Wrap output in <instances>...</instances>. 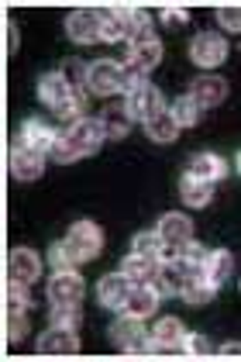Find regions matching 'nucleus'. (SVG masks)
I'll use <instances>...</instances> for the list:
<instances>
[{
	"mask_svg": "<svg viewBox=\"0 0 241 362\" xmlns=\"http://www.w3.org/2000/svg\"><path fill=\"white\" fill-rule=\"evenodd\" d=\"M66 242H69V249L76 252L80 262H90V259H97L100 249H104V231H100L93 221H76L69 228Z\"/></svg>",
	"mask_w": 241,
	"mask_h": 362,
	"instance_id": "nucleus-5",
	"label": "nucleus"
},
{
	"mask_svg": "<svg viewBox=\"0 0 241 362\" xmlns=\"http://www.w3.org/2000/svg\"><path fill=\"white\" fill-rule=\"evenodd\" d=\"M159 21L162 25H169V28H180L183 21H189V11L183 4H162L159 7Z\"/></svg>",
	"mask_w": 241,
	"mask_h": 362,
	"instance_id": "nucleus-38",
	"label": "nucleus"
},
{
	"mask_svg": "<svg viewBox=\"0 0 241 362\" xmlns=\"http://www.w3.org/2000/svg\"><path fill=\"white\" fill-rule=\"evenodd\" d=\"M217 21L224 31H241V4H221L217 7Z\"/></svg>",
	"mask_w": 241,
	"mask_h": 362,
	"instance_id": "nucleus-39",
	"label": "nucleus"
},
{
	"mask_svg": "<svg viewBox=\"0 0 241 362\" xmlns=\"http://www.w3.org/2000/svg\"><path fill=\"white\" fill-rule=\"evenodd\" d=\"M42 276V259L35 249H11L7 255V279L14 283H35Z\"/></svg>",
	"mask_w": 241,
	"mask_h": 362,
	"instance_id": "nucleus-11",
	"label": "nucleus"
},
{
	"mask_svg": "<svg viewBox=\"0 0 241 362\" xmlns=\"http://www.w3.org/2000/svg\"><path fill=\"white\" fill-rule=\"evenodd\" d=\"M38 352L42 356H76L80 352V338L76 332H66V328H49V332L38 338Z\"/></svg>",
	"mask_w": 241,
	"mask_h": 362,
	"instance_id": "nucleus-16",
	"label": "nucleus"
},
{
	"mask_svg": "<svg viewBox=\"0 0 241 362\" xmlns=\"http://www.w3.org/2000/svg\"><path fill=\"white\" fill-rule=\"evenodd\" d=\"M172 255H180V259H187V262H193V266H200V262H204V255H207V249H204V245H196V242L189 238V242H183V245H176Z\"/></svg>",
	"mask_w": 241,
	"mask_h": 362,
	"instance_id": "nucleus-40",
	"label": "nucleus"
},
{
	"mask_svg": "<svg viewBox=\"0 0 241 362\" xmlns=\"http://www.w3.org/2000/svg\"><path fill=\"white\" fill-rule=\"evenodd\" d=\"M141 35H152V18L145 7H128V45Z\"/></svg>",
	"mask_w": 241,
	"mask_h": 362,
	"instance_id": "nucleus-34",
	"label": "nucleus"
},
{
	"mask_svg": "<svg viewBox=\"0 0 241 362\" xmlns=\"http://www.w3.org/2000/svg\"><path fill=\"white\" fill-rule=\"evenodd\" d=\"M152 341H155V356H176V352H183L187 332L176 317H162L152 328Z\"/></svg>",
	"mask_w": 241,
	"mask_h": 362,
	"instance_id": "nucleus-10",
	"label": "nucleus"
},
{
	"mask_svg": "<svg viewBox=\"0 0 241 362\" xmlns=\"http://www.w3.org/2000/svg\"><path fill=\"white\" fill-rule=\"evenodd\" d=\"M97 18H100V38H104V42L128 38V7H124V4L97 7Z\"/></svg>",
	"mask_w": 241,
	"mask_h": 362,
	"instance_id": "nucleus-14",
	"label": "nucleus"
},
{
	"mask_svg": "<svg viewBox=\"0 0 241 362\" xmlns=\"http://www.w3.org/2000/svg\"><path fill=\"white\" fill-rule=\"evenodd\" d=\"M187 176H196V180H204V183H221V180L228 176V163H224L221 156L204 152V156H193V163L187 166Z\"/></svg>",
	"mask_w": 241,
	"mask_h": 362,
	"instance_id": "nucleus-21",
	"label": "nucleus"
},
{
	"mask_svg": "<svg viewBox=\"0 0 241 362\" xmlns=\"http://www.w3.org/2000/svg\"><path fill=\"white\" fill-rule=\"evenodd\" d=\"M104 132H107V139H124L128 132H131V111L124 107V104H114V107H107L104 111Z\"/></svg>",
	"mask_w": 241,
	"mask_h": 362,
	"instance_id": "nucleus-26",
	"label": "nucleus"
},
{
	"mask_svg": "<svg viewBox=\"0 0 241 362\" xmlns=\"http://www.w3.org/2000/svg\"><path fill=\"white\" fill-rule=\"evenodd\" d=\"M86 90L97 93V97L117 93V90H121V62H114V59H97V62H90Z\"/></svg>",
	"mask_w": 241,
	"mask_h": 362,
	"instance_id": "nucleus-7",
	"label": "nucleus"
},
{
	"mask_svg": "<svg viewBox=\"0 0 241 362\" xmlns=\"http://www.w3.org/2000/svg\"><path fill=\"white\" fill-rule=\"evenodd\" d=\"M73 93V83L62 76V73H45L42 80H38V100L42 104H49V107H62L66 104V97Z\"/></svg>",
	"mask_w": 241,
	"mask_h": 362,
	"instance_id": "nucleus-20",
	"label": "nucleus"
},
{
	"mask_svg": "<svg viewBox=\"0 0 241 362\" xmlns=\"http://www.w3.org/2000/svg\"><path fill=\"white\" fill-rule=\"evenodd\" d=\"M121 273L131 279L134 286H138V283H152V279H155V273H159V259L131 252V255H128V259L121 262Z\"/></svg>",
	"mask_w": 241,
	"mask_h": 362,
	"instance_id": "nucleus-23",
	"label": "nucleus"
},
{
	"mask_svg": "<svg viewBox=\"0 0 241 362\" xmlns=\"http://www.w3.org/2000/svg\"><path fill=\"white\" fill-rule=\"evenodd\" d=\"M196 276H200V266H193L180 255H169V262H159V273L152 279V286L159 290V297H183V290Z\"/></svg>",
	"mask_w": 241,
	"mask_h": 362,
	"instance_id": "nucleus-2",
	"label": "nucleus"
},
{
	"mask_svg": "<svg viewBox=\"0 0 241 362\" xmlns=\"http://www.w3.org/2000/svg\"><path fill=\"white\" fill-rule=\"evenodd\" d=\"M211 194H214V183H204L196 176H183V183H180V197L187 200V207H207Z\"/></svg>",
	"mask_w": 241,
	"mask_h": 362,
	"instance_id": "nucleus-27",
	"label": "nucleus"
},
{
	"mask_svg": "<svg viewBox=\"0 0 241 362\" xmlns=\"http://www.w3.org/2000/svg\"><path fill=\"white\" fill-rule=\"evenodd\" d=\"M189 59L200 66V69H214L228 59V38L217 35V31H200L193 42H189Z\"/></svg>",
	"mask_w": 241,
	"mask_h": 362,
	"instance_id": "nucleus-4",
	"label": "nucleus"
},
{
	"mask_svg": "<svg viewBox=\"0 0 241 362\" xmlns=\"http://www.w3.org/2000/svg\"><path fill=\"white\" fill-rule=\"evenodd\" d=\"M214 283H211V279H204V276H196L193 279V283H189L187 290H183V300H187V304H207V300H211V297H214Z\"/></svg>",
	"mask_w": 241,
	"mask_h": 362,
	"instance_id": "nucleus-35",
	"label": "nucleus"
},
{
	"mask_svg": "<svg viewBox=\"0 0 241 362\" xmlns=\"http://www.w3.org/2000/svg\"><path fill=\"white\" fill-rule=\"evenodd\" d=\"M21 141H25V145H31L35 152H42V156H52L59 135H55V132L45 124V121H42V117H28L25 124H21Z\"/></svg>",
	"mask_w": 241,
	"mask_h": 362,
	"instance_id": "nucleus-18",
	"label": "nucleus"
},
{
	"mask_svg": "<svg viewBox=\"0 0 241 362\" xmlns=\"http://www.w3.org/2000/svg\"><path fill=\"white\" fill-rule=\"evenodd\" d=\"M231 266H235V255L228 249H214L204 255V262H200V276L211 279V283H224V279L231 276Z\"/></svg>",
	"mask_w": 241,
	"mask_h": 362,
	"instance_id": "nucleus-22",
	"label": "nucleus"
},
{
	"mask_svg": "<svg viewBox=\"0 0 241 362\" xmlns=\"http://www.w3.org/2000/svg\"><path fill=\"white\" fill-rule=\"evenodd\" d=\"M110 341L128 356H155V341H145L141 317H131V314H124L110 325Z\"/></svg>",
	"mask_w": 241,
	"mask_h": 362,
	"instance_id": "nucleus-3",
	"label": "nucleus"
},
{
	"mask_svg": "<svg viewBox=\"0 0 241 362\" xmlns=\"http://www.w3.org/2000/svg\"><path fill=\"white\" fill-rule=\"evenodd\" d=\"M83 321L80 307H55L52 310V325L55 328H66V332H76Z\"/></svg>",
	"mask_w": 241,
	"mask_h": 362,
	"instance_id": "nucleus-37",
	"label": "nucleus"
},
{
	"mask_svg": "<svg viewBox=\"0 0 241 362\" xmlns=\"http://www.w3.org/2000/svg\"><path fill=\"white\" fill-rule=\"evenodd\" d=\"M55 114H59V117H66L69 124H73V121H80V117H86V93H83V86H73V93L66 97V104H62V107H55Z\"/></svg>",
	"mask_w": 241,
	"mask_h": 362,
	"instance_id": "nucleus-32",
	"label": "nucleus"
},
{
	"mask_svg": "<svg viewBox=\"0 0 241 362\" xmlns=\"http://www.w3.org/2000/svg\"><path fill=\"white\" fill-rule=\"evenodd\" d=\"M83 293H86V283L76 269L69 273H55L52 283H49V300L52 307H80Z\"/></svg>",
	"mask_w": 241,
	"mask_h": 362,
	"instance_id": "nucleus-8",
	"label": "nucleus"
},
{
	"mask_svg": "<svg viewBox=\"0 0 241 362\" xmlns=\"http://www.w3.org/2000/svg\"><path fill=\"white\" fill-rule=\"evenodd\" d=\"M124 107L131 111V117H141V121H148V117H155V114L165 111L159 86H152V83H145V86H138V90H131Z\"/></svg>",
	"mask_w": 241,
	"mask_h": 362,
	"instance_id": "nucleus-13",
	"label": "nucleus"
},
{
	"mask_svg": "<svg viewBox=\"0 0 241 362\" xmlns=\"http://www.w3.org/2000/svg\"><path fill=\"white\" fill-rule=\"evenodd\" d=\"M189 97L207 111V107H217V104H224L228 100V83L214 76V73H207V76H196L193 86H189Z\"/></svg>",
	"mask_w": 241,
	"mask_h": 362,
	"instance_id": "nucleus-15",
	"label": "nucleus"
},
{
	"mask_svg": "<svg viewBox=\"0 0 241 362\" xmlns=\"http://www.w3.org/2000/svg\"><path fill=\"white\" fill-rule=\"evenodd\" d=\"M235 166H238V173H241V156H238V163H235Z\"/></svg>",
	"mask_w": 241,
	"mask_h": 362,
	"instance_id": "nucleus-45",
	"label": "nucleus"
},
{
	"mask_svg": "<svg viewBox=\"0 0 241 362\" xmlns=\"http://www.w3.org/2000/svg\"><path fill=\"white\" fill-rule=\"evenodd\" d=\"M4 35H7V52H14V49H18V28H14V21H7Z\"/></svg>",
	"mask_w": 241,
	"mask_h": 362,
	"instance_id": "nucleus-44",
	"label": "nucleus"
},
{
	"mask_svg": "<svg viewBox=\"0 0 241 362\" xmlns=\"http://www.w3.org/2000/svg\"><path fill=\"white\" fill-rule=\"evenodd\" d=\"M128 59L141 62L145 69H152V66H159V59H162V42L155 35H141V38H134L131 45H128Z\"/></svg>",
	"mask_w": 241,
	"mask_h": 362,
	"instance_id": "nucleus-24",
	"label": "nucleus"
},
{
	"mask_svg": "<svg viewBox=\"0 0 241 362\" xmlns=\"http://www.w3.org/2000/svg\"><path fill=\"white\" fill-rule=\"evenodd\" d=\"M66 35L76 42V45H90L100 38V18H97V7H76L69 18H66Z\"/></svg>",
	"mask_w": 241,
	"mask_h": 362,
	"instance_id": "nucleus-9",
	"label": "nucleus"
},
{
	"mask_svg": "<svg viewBox=\"0 0 241 362\" xmlns=\"http://www.w3.org/2000/svg\"><path fill=\"white\" fill-rule=\"evenodd\" d=\"M217 356H224V359H241V341H224V345L217 349Z\"/></svg>",
	"mask_w": 241,
	"mask_h": 362,
	"instance_id": "nucleus-43",
	"label": "nucleus"
},
{
	"mask_svg": "<svg viewBox=\"0 0 241 362\" xmlns=\"http://www.w3.org/2000/svg\"><path fill=\"white\" fill-rule=\"evenodd\" d=\"M28 334L25 314H7V341H21Z\"/></svg>",
	"mask_w": 241,
	"mask_h": 362,
	"instance_id": "nucleus-42",
	"label": "nucleus"
},
{
	"mask_svg": "<svg viewBox=\"0 0 241 362\" xmlns=\"http://www.w3.org/2000/svg\"><path fill=\"white\" fill-rule=\"evenodd\" d=\"M4 304H7V314H28V307H31V293H28V283H14V279H7V290H4Z\"/></svg>",
	"mask_w": 241,
	"mask_h": 362,
	"instance_id": "nucleus-28",
	"label": "nucleus"
},
{
	"mask_svg": "<svg viewBox=\"0 0 241 362\" xmlns=\"http://www.w3.org/2000/svg\"><path fill=\"white\" fill-rule=\"evenodd\" d=\"M165 242L159 238V231H138L131 238V252H138V255H152V259H162L165 255Z\"/></svg>",
	"mask_w": 241,
	"mask_h": 362,
	"instance_id": "nucleus-29",
	"label": "nucleus"
},
{
	"mask_svg": "<svg viewBox=\"0 0 241 362\" xmlns=\"http://www.w3.org/2000/svg\"><path fill=\"white\" fill-rule=\"evenodd\" d=\"M107 139V132H104V121L100 117H80V121H73L59 141H55L52 148V159L55 163H76L83 156H93L97 148H100V141Z\"/></svg>",
	"mask_w": 241,
	"mask_h": 362,
	"instance_id": "nucleus-1",
	"label": "nucleus"
},
{
	"mask_svg": "<svg viewBox=\"0 0 241 362\" xmlns=\"http://www.w3.org/2000/svg\"><path fill=\"white\" fill-rule=\"evenodd\" d=\"M131 286H134L131 279L117 269L110 276H100V283H97V300H100V307H107V310H121L124 300H128V293H131Z\"/></svg>",
	"mask_w": 241,
	"mask_h": 362,
	"instance_id": "nucleus-12",
	"label": "nucleus"
},
{
	"mask_svg": "<svg viewBox=\"0 0 241 362\" xmlns=\"http://www.w3.org/2000/svg\"><path fill=\"white\" fill-rule=\"evenodd\" d=\"M49 266H52L55 273H69V269H76V266H80L76 252L69 249V242H66V238H62V242H55L52 249H49Z\"/></svg>",
	"mask_w": 241,
	"mask_h": 362,
	"instance_id": "nucleus-31",
	"label": "nucleus"
},
{
	"mask_svg": "<svg viewBox=\"0 0 241 362\" xmlns=\"http://www.w3.org/2000/svg\"><path fill=\"white\" fill-rule=\"evenodd\" d=\"M183 352H187L189 359H211L217 349L211 345V338H204V334H187V341H183Z\"/></svg>",
	"mask_w": 241,
	"mask_h": 362,
	"instance_id": "nucleus-36",
	"label": "nucleus"
},
{
	"mask_svg": "<svg viewBox=\"0 0 241 362\" xmlns=\"http://www.w3.org/2000/svg\"><path fill=\"white\" fill-rule=\"evenodd\" d=\"M86 73H90V66H83V62H76V59H66V62H62V76H66L73 86L86 83Z\"/></svg>",
	"mask_w": 241,
	"mask_h": 362,
	"instance_id": "nucleus-41",
	"label": "nucleus"
},
{
	"mask_svg": "<svg viewBox=\"0 0 241 362\" xmlns=\"http://www.w3.org/2000/svg\"><path fill=\"white\" fill-rule=\"evenodd\" d=\"M169 114L176 117V124H180V128H193V124L200 121L204 107H200V104H196V100H193V97L187 93V97H180V100L169 107Z\"/></svg>",
	"mask_w": 241,
	"mask_h": 362,
	"instance_id": "nucleus-30",
	"label": "nucleus"
},
{
	"mask_svg": "<svg viewBox=\"0 0 241 362\" xmlns=\"http://www.w3.org/2000/svg\"><path fill=\"white\" fill-rule=\"evenodd\" d=\"M155 307H159V290L152 286V283H138L131 286V293H128V300H124V314H131V317H152L155 314Z\"/></svg>",
	"mask_w": 241,
	"mask_h": 362,
	"instance_id": "nucleus-17",
	"label": "nucleus"
},
{
	"mask_svg": "<svg viewBox=\"0 0 241 362\" xmlns=\"http://www.w3.org/2000/svg\"><path fill=\"white\" fill-rule=\"evenodd\" d=\"M145 135L152 141H159V145H169V141H176V135H180V124H176V117L169 111H162L145 121Z\"/></svg>",
	"mask_w": 241,
	"mask_h": 362,
	"instance_id": "nucleus-25",
	"label": "nucleus"
},
{
	"mask_svg": "<svg viewBox=\"0 0 241 362\" xmlns=\"http://www.w3.org/2000/svg\"><path fill=\"white\" fill-rule=\"evenodd\" d=\"M145 76H148V69H145L141 62H134V59L121 62V90H124V93H131V90H138V86L148 83Z\"/></svg>",
	"mask_w": 241,
	"mask_h": 362,
	"instance_id": "nucleus-33",
	"label": "nucleus"
},
{
	"mask_svg": "<svg viewBox=\"0 0 241 362\" xmlns=\"http://www.w3.org/2000/svg\"><path fill=\"white\" fill-rule=\"evenodd\" d=\"M159 238L169 245V249H176V245H183V242H189L193 238V221H189L187 214H162L159 218Z\"/></svg>",
	"mask_w": 241,
	"mask_h": 362,
	"instance_id": "nucleus-19",
	"label": "nucleus"
},
{
	"mask_svg": "<svg viewBox=\"0 0 241 362\" xmlns=\"http://www.w3.org/2000/svg\"><path fill=\"white\" fill-rule=\"evenodd\" d=\"M7 166H11V176H14V180L31 183V180H38V176L45 173V156L35 152L25 141H18V145L11 148V156H7Z\"/></svg>",
	"mask_w": 241,
	"mask_h": 362,
	"instance_id": "nucleus-6",
	"label": "nucleus"
}]
</instances>
